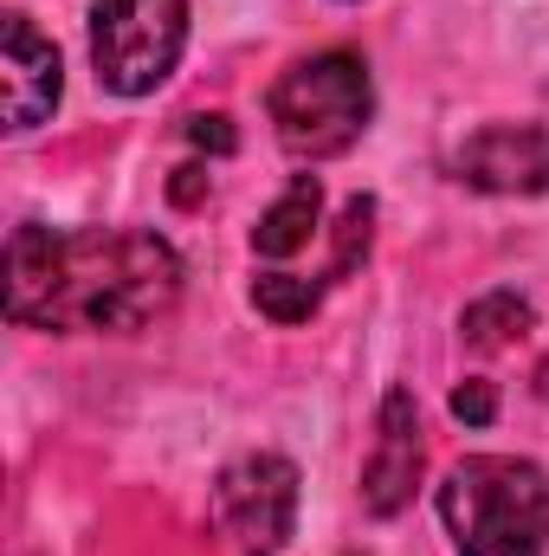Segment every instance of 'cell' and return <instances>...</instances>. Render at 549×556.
Instances as JSON below:
<instances>
[{
	"mask_svg": "<svg viewBox=\"0 0 549 556\" xmlns=\"http://www.w3.org/2000/svg\"><path fill=\"white\" fill-rule=\"evenodd\" d=\"M459 181L478 194H544L549 188V130L544 124H491L452 155Z\"/></svg>",
	"mask_w": 549,
	"mask_h": 556,
	"instance_id": "52a82bcc",
	"label": "cell"
},
{
	"mask_svg": "<svg viewBox=\"0 0 549 556\" xmlns=\"http://www.w3.org/2000/svg\"><path fill=\"white\" fill-rule=\"evenodd\" d=\"M65 72H59V46L26 20L7 13L0 20V98H7V130H39L59 111Z\"/></svg>",
	"mask_w": 549,
	"mask_h": 556,
	"instance_id": "8992f818",
	"label": "cell"
},
{
	"mask_svg": "<svg viewBox=\"0 0 549 556\" xmlns=\"http://www.w3.org/2000/svg\"><path fill=\"white\" fill-rule=\"evenodd\" d=\"M317 214H323V188H317V175H297L272 207L259 214L253 253H259V260H291V253H304L310 233H317Z\"/></svg>",
	"mask_w": 549,
	"mask_h": 556,
	"instance_id": "9c48e42d",
	"label": "cell"
},
{
	"mask_svg": "<svg viewBox=\"0 0 549 556\" xmlns=\"http://www.w3.org/2000/svg\"><path fill=\"white\" fill-rule=\"evenodd\" d=\"M253 304L272 317V324H304L317 304H323V285L297 273H259L253 278Z\"/></svg>",
	"mask_w": 549,
	"mask_h": 556,
	"instance_id": "8fae6325",
	"label": "cell"
},
{
	"mask_svg": "<svg viewBox=\"0 0 549 556\" xmlns=\"http://www.w3.org/2000/svg\"><path fill=\"white\" fill-rule=\"evenodd\" d=\"M531 298H518V291H485L478 304H465V317H459V337L472 343V350H505L511 337H524L531 330Z\"/></svg>",
	"mask_w": 549,
	"mask_h": 556,
	"instance_id": "30bf717a",
	"label": "cell"
},
{
	"mask_svg": "<svg viewBox=\"0 0 549 556\" xmlns=\"http://www.w3.org/2000/svg\"><path fill=\"white\" fill-rule=\"evenodd\" d=\"M188 46V0H91V65L117 98L168 85Z\"/></svg>",
	"mask_w": 549,
	"mask_h": 556,
	"instance_id": "277c9868",
	"label": "cell"
},
{
	"mask_svg": "<svg viewBox=\"0 0 549 556\" xmlns=\"http://www.w3.org/2000/svg\"><path fill=\"white\" fill-rule=\"evenodd\" d=\"M181 298V253L162 233L104 227H13L7 240V317L26 330H142Z\"/></svg>",
	"mask_w": 549,
	"mask_h": 556,
	"instance_id": "6da1fadb",
	"label": "cell"
},
{
	"mask_svg": "<svg viewBox=\"0 0 549 556\" xmlns=\"http://www.w3.org/2000/svg\"><path fill=\"white\" fill-rule=\"evenodd\" d=\"M452 415L465 420V427H491V415H498V395H491V382H459L452 389Z\"/></svg>",
	"mask_w": 549,
	"mask_h": 556,
	"instance_id": "4fadbf2b",
	"label": "cell"
},
{
	"mask_svg": "<svg viewBox=\"0 0 549 556\" xmlns=\"http://www.w3.org/2000/svg\"><path fill=\"white\" fill-rule=\"evenodd\" d=\"M188 137L201 142V149H214V155H227L233 149V124L214 111V117H188Z\"/></svg>",
	"mask_w": 549,
	"mask_h": 556,
	"instance_id": "5bb4252c",
	"label": "cell"
},
{
	"mask_svg": "<svg viewBox=\"0 0 549 556\" xmlns=\"http://www.w3.org/2000/svg\"><path fill=\"white\" fill-rule=\"evenodd\" d=\"M420 485V408L408 389H388L375 415V453L362 466V511L369 518H401Z\"/></svg>",
	"mask_w": 549,
	"mask_h": 556,
	"instance_id": "ba28073f",
	"label": "cell"
},
{
	"mask_svg": "<svg viewBox=\"0 0 549 556\" xmlns=\"http://www.w3.org/2000/svg\"><path fill=\"white\" fill-rule=\"evenodd\" d=\"M369 233H375V201L356 194L336 220V253H330V278H349L362 260H369Z\"/></svg>",
	"mask_w": 549,
	"mask_h": 556,
	"instance_id": "7c38bea8",
	"label": "cell"
},
{
	"mask_svg": "<svg viewBox=\"0 0 549 556\" xmlns=\"http://www.w3.org/2000/svg\"><path fill=\"white\" fill-rule=\"evenodd\" d=\"M439 518L459 556H544L549 472L518 453H472L439 485Z\"/></svg>",
	"mask_w": 549,
	"mask_h": 556,
	"instance_id": "7a4b0ae2",
	"label": "cell"
},
{
	"mask_svg": "<svg viewBox=\"0 0 549 556\" xmlns=\"http://www.w3.org/2000/svg\"><path fill=\"white\" fill-rule=\"evenodd\" d=\"M272 111L278 142L297 155V162H330L343 149H356V137L369 130L375 117V78L356 52H310L297 59L266 98Z\"/></svg>",
	"mask_w": 549,
	"mask_h": 556,
	"instance_id": "3957f363",
	"label": "cell"
},
{
	"mask_svg": "<svg viewBox=\"0 0 549 556\" xmlns=\"http://www.w3.org/2000/svg\"><path fill=\"white\" fill-rule=\"evenodd\" d=\"M175 175H181V181H175V201L188 207V201L201 194V181H207V175H201V168H175Z\"/></svg>",
	"mask_w": 549,
	"mask_h": 556,
	"instance_id": "9a60e30c",
	"label": "cell"
},
{
	"mask_svg": "<svg viewBox=\"0 0 549 556\" xmlns=\"http://www.w3.org/2000/svg\"><path fill=\"white\" fill-rule=\"evenodd\" d=\"M297 525V466L284 453H246L214 479V531L233 556H278Z\"/></svg>",
	"mask_w": 549,
	"mask_h": 556,
	"instance_id": "5b68a950",
	"label": "cell"
}]
</instances>
